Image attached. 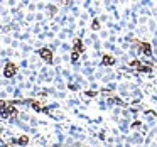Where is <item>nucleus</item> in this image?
Listing matches in <instances>:
<instances>
[{
    "instance_id": "nucleus-1",
    "label": "nucleus",
    "mask_w": 157,
    "mask_h": 147,
    "mask_svg": "<svg viewBox=\"0 0 157 147\" xmlns=\"http://www.w3.org/2000/svg\"><path fill=\"white\" fill-rule=\"evenodd\" d=\"M15 102H4L0 100V115L5 118H15L17 117V108H15Z\"/></svg>"
},
{
    "instance_id": "nucleus-2",
    "label": "nucleus",
    "mask_w": 157,
    "mask_h": 147,
    "mask_svg": "<svg viewBox=\"0 0 157 147\" xmlns=\"http://www.w3.org/2000/svg\"><path fill=\"white\" fill-rule=\"evenodd\" d=\"M83 52V44H81V39H76L75 41V48H73V54H71V61L75 63L78 59V56Z\"/></svg>"
},
{
    "instance_id": "nucleus-3",
    "label": "nucleus",
    "mask_w": 157,
    "mask_h": 147,
    "mask_svg": "<svg viewBox=\"0 0 157 147\" xmlns=\"http://www.w3.org/2000/svg\"><path fill=\"white\" fill-rule=\"evenodd\" d=\"M15 73H17V66L14 63H7L4 69V76L5 78H12V76H15Z\"/></svg>"
},
{
    "instance_id": "nucleus-4",
    "label": "nucleus",
    "mask_w": 157,
    "mask_h": 147,
    "mask_svg": "<svg viewBox=\"0 0 157 147\" xmlns=\"http://www.w3.org/2000/svg\"><path fill=\"white\" fill-rule=\"evenodd\" d=\"M39 56H41L48 64H52V52H51V49H48V48L39 49Z\"/></svg>"
},
{
    "instance_id": "nucleus-5",
    "label": "nucleus",
    "mask_w": 157,
    "mask_h": 147,
    "mask_svg": "<svg viewBox=\"0 0 157 147\" xmlns=\"http://www.w3.org/2000/svg\"><path fill=\"white\" fill-rule=\"evenodd\" d=\"M130 69H133V71H149V66H145V64H140L139 61H133L132 64H130Z\"/></svg>"
},
{
    "instance_id": "nucleus-6",
    "label": "nucleus",
    "mask_w": 157,
    "mask_h": 147,
    "mask_svg": "<svg viewBox=\"0 0 157 147\" xmlns=\"http://www.w3.org/2000/svg\"><path fill=\"white\" fill-rule=\"evenodd\" d=\"M139 46H140V49H142L144 54H147V56L150 54V46H149V44H144V42H140Z\"/></svg>"
},
{
    "instance_id": "nucleus-7",
    "label": "nucleus",
    "mask_w": 157,
    "mask_h": 147,
    "mask_svg": "<svg viewBox=\"0 0 157 147\" xmlns=\"http://www.w3.org/2000/svg\"><path fill=\"white\" fill-rule=\"evenodd\" d=\"M113 63H115V59L112 58V56H103V64H113Z\"/></svg>"
},
{
    "instance_id": "nucleus-8",
    "label": "nucleus",
    "mask_w": 157,
    "mask_h": 147,
    "mask_svg": "<svg viewBox=\"0 0 157 147\" xmlns=\"http://www.w3.org/2000/svg\"><path fill=\"white\" fill-rule=\"evenodd\" d=\"M29 142V139H27V137H21V139H19V140H15V144H27Z\"/></svg>"
},
{
    "instance_id": "nucleus-9",
    "label": "nucleus",
    "mask_w": 157,
    "mask_h": 147,
    "mask_svg": "<svg viewBox=\"0 0 157 147\" xmlns=\"http://www.w3.org/2000/svg\"><path fill=\"white\" fill-rule=\"evenodd\" d=\"M91 29H95V31H98V29H100V22H98V21H93V25H91Z\"/></svg>"
}]
</instances>
